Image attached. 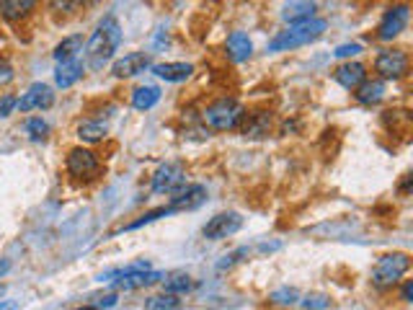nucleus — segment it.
<instances>
[{
    "label": "nucleus",
    "instance_id": "nucleus-1",
    "mask_svg": "<svg viewBox=\"0 0 413 310\" xmlns=\"http://www.w3.org/2000/svg\"><path fill=\"white\" fill-rule=\"evenodd\" d=\"M119 44H122V26H119V21L114 16H106L99 24V29L93 31V37L88 39V44H86V62H88V68L90 70L104 68L108 60L114 57Z\"/></svg>",
    "mask_w": 413,
    "mask_h": 310
},
{
    "label": "nucleus",
    "instance_id": "nucleus-2",
    "mask_svg": "<svg viewBox=\"0 0 413 310\" xmlns=\"http://www.w3.org/2000/svg\"><path fill=\"white\" fill-rule=\"evenodd\" d=\"M246 119V107L236 101V98H217L215 104L202 111V122L204 127L215 129V132H230V129H238L240 122Z\"/></svg>",
    "mask_w": 413,
    "mask_h": 310
},
{
    "label": "nucleus",
    "instance_id": "nucleus-3",
    "mask_svg": "<svg viewBox=\"0 0 413 310\" xmlns=\"http://www.w3.org/2000/svg\"><path fill=\"white\" fill-rule=\"evenodd\" d=\"M325 29H328V21L323 19H313V21H307V24H300V26H289L287 31L276 34V37L269 42V52H287V49H297V47H302V44H310V42H315Z\"/></svg>",
    "mask_w": 413,
    "mask_h": 310
},
{
    "label": "nucleus",
    "instance_id": "nucleus-4",
    "mask_svg": "<svg viewBox=\"0 0 413 310\" xmlns=\"http://www.w3.org/2000/svg\"><path fill=\"white\" fill-rule=\"evenodd\" d=\"M411 269V259H408V253H385L377 259L372 269V284L377 290H387V287H393L401 282L405 271Z\"/></svg>",
    "mask_w": 413,
    "mask_h": 310
},
{
    "label": "nucleus",
    "instance_id": "nucleus-5",
    "mask_svg": "<svg viewBox=\"0 0 413 310\" xmlns=\"http://www.w3.org/2000/svg\"><path fill=\"white\" fill-rule=\"evenodd\" d=\"M108 277H117V280H111V287L114 290H140V287H148L153 282H157L163 274L160 271H150V264L148 262H137L127 266V269H117V271H108Z\"/></svg>",
    "mask_w": 413,
    "mask_h": 310
},
{
    "label": "nucleus",
    "instance_id": "nucleus-6",
    "mask_svg": "<svg viewBox=\"0 0 413 310\" xmlns=\"http://www.w3.org/2000/svg\"><path fill=\"white\" fill-rule=\"evenodd\" d=\"M374 73L380 80H398L408 73V55L403 49H383L374 60Z\"/></svg>",
    "mask_w": 413,
    "mask_h": 310
},
{
    "label": "nucleus",
    "instance_id": "nucleus-7",
    "mask_svg": "<svg viewBox=\"0 0 413 310\" xmlns=\"http://www.w3.org/2000/svg\"><path fill=\"white\" fill-rule=\"evenodd\" d=\"M65 168H68V174L73 176V179H93V176L101 171V161L93 150L73 147V150L68 153Z\"/></svg>",
    "mask_w": 413,
    "mask_h": 310
},
{
    "label": "nucleus",
    "instance_id": "nucleus-8",
    "mask_svg": "<svg viewBox=\"0 0 413 310\" xmlns=\"http://www.w3.org/2000/svg\"><path fill=\"white\" fill-rule=\"evenodd\" d=\"M186 186V171L181 163L160 165L153 176V192L155 194H178Z\"/></svg>",
    "mask_w": 413,
    "mask_h": 310
},
{
    "label": "nucleus",
    "instance_id": "nucleus-9",
    "mask_svg": "<svg viewBox=\"0 0 413 310\" xmlns=\"http://www.w3.org/2000/svg\"><path fill=\"white\" fill-rule=\"evenodd\" d=\"M243 228V217L238 212H220L202 228V235L206 241H222L227 235H236Z\"/></svg>",
    "mask_w": 413,
    "mask_h": 310
},
{
    "label": "nucleus",
    "instance_id": "nucleus-10",
    "mask_svg": "<svg viewBox=\"0 0 413 310\" xmlns=\"http://www.w3.org/2000/svg\"><path fill=\"white\" fill-rule=\"evenodd\" d=\"M408 16H411V8H408V6H393V8H387L383 21H380V26H377V39H383V42L395 39L405 29Z\"/></svg>",
    "mask_w": 413,
    "mask_h": 310
},
{
    "label": "nucleus",
    "instance_id": "nucleus-11",
    "mask_svg": "<svg viewBox=\"0 0 413 310\" xmlns=\"http://www.w3.org/2000/svg\"><path fill=\"white\" fill-rule=\"evenodd\" d=\"M55 104V93H52L50 86L44 83H34L29 86V91L19 98V109L26 114V111H34V109H50Z\"/></svg>",
    "mask_w": 413,
    "mask_h": 310
},
{
    "label": "nucleus",
    "instance_id": "nucleus-12",
    "mask_svg": "<svg viewBox=\"0 0 413 310\" xmlns=\"http://www.w3.org/2000/svg\"><path fill=\"white\" fill-rule=\"evenodd\" d=\"M206 202V189L202 184H191V186H184L178 194H173V199H171V210L173 212H184V210H197L199 204Z\"/></svg>",
    "mask_w": 413,
    "mask_h": 310
},
{
    "label": "nucleus",
    "instance_id": "nucleus-13",
    "mask_svg": "<svg viewBox=\"0 0 413 310\" xmlns=\"http://www.w3.org/2000/svg\"><path fill=\"white\" fill-rule=\"evenodd\" d=\"M150 68V57L145 52H132V55H124L122 60L114 62V78H132V75H140V73H145Z\"/></svg>",
    "mask_w": 413,
    "mask_h": 310
},
{
    "label": "nucleus",
    "instance_id": "nucleus-14",
    "mask_svg": "<svg viewBox=\"0 0 413 310\" xmlns=\"http://www.w3.org/2000/svg\"><path fill=\"white\" fill-rule=\"evenodd\" d=\"M334 78L338 86H344L346 91H356L367 80V68L362 62H344L334 70Z\"/></svg>",
    "mask_w": 413,
    "mask_h": 310
},
{
    "label": "nucleus",
    "instance_id": "nucleus-15",
    "mask_svg": "<svg viewBox=\"0 0 413 310\" xmlns=\"http://www.w3.org/2000/svg\"><path fill=\"white\" fill-rule=\"evenodd\" d=\"M225 52L233 62H246V60L253 55V42H251L248 34H243V31H233L225 42Z\"/></svg>",
    "mask_w": 413,
    "mask_h": 310
},
{
    "label": "nucleus",
    "instance_id": "nucleus-16",
    "mask_svg": "<svg viewBox=\"0 0 413 310\" xmlns=\"http://www.w3.org/2000/svg\"><path fill=\"white\" fill-rule=\"evenodd\" d=\"M153 73L168 80V83H181V80L191 78L194 65H189V62H160V65H153Z\"/></svg>",
    "mask_w": 413,
    "mask_h": 310
},
{
    "label": "nucleus",
    "instance_id": "nucleus-17",
    "mask_svg": "<svg viewBox=\"0 0 413 310\" xmlns=\"http://www.w3.org/2000/svg\"><path fill=\"white\" fill-rule=\"evenodd\" d=\"M383 96H385V83L380 80V78L364 80L354 93V98L359 101V104H364V107H372V104H377V101H383Z\"/></svg>",
    "mask_w": 413,
    "mask_h": 310
},
{
    "label": "nucleus",
    "instance_id": "nucleus-18",
    "mask_svg": "<svg viewBox=\"0 0 413 310\" xmlns=\"http://www.w3.org/2000/svg\"><path fill=\"white\" fill-rule=\"evenodd\" d=\"M80 78H83V62L78 60H70V62H59L57 73H55V83L59 88H70L75 86Z\"/></svg>",
    "mask_w": 413,
    "mask_h": 310
},
{
    "label": "nucleus",
    "instance_id": "nucleus-19",
    "mask_svg": "<svg viewBox=\"0 0 413 310\" xmlns=\"http://www.w3.org/2000/svg\"><path fill=\"white\" fill-rule=\"evenodd\" d=\"M34 6H37L34 0H3L0 3V16L6 21H21L34 10Z\"/></svg>",
    "mask_w": 413,
    "mask_h": 310
},
{
    "label": "nucleus",
    "instance_id": "nucleus-20",
    "mask_svg": "<svg viewBox=\"0 0 413 310\" xmlns=\"http://www.w3.org/2000/svg\"><path fill=\"white\" fill-rule=\"evenodd\" d=\"M271 129V114L269 111H256V114H248L246 125H243V135L246 137H264Z\"/></svg>",
    "mask_w": 413,
    "mask_h": 310
},
{
    "label": "nucleus",
    "instance_id": "nucleus-21",
    "mask_svg": "<svg viewBox=\"0 0 413 310\" xmlns=\"http://www.w3.org/2000/svg\"><path fill=\"white\" fill-rule=\"evenodd\" d=\"M315 3H289L285 8V21H289L292 26H300V24H307V21L315 19Z\"/></svg>",
    "mask_w": 413,
    "mask_h": 310
},
{
    "label": "nucleus",
    "instance_id": "nucleus-22",
    "mask_svg": "<svg viewBox=\"0 0 413 310\" xmlns=\"http://www.w3.org/2000/svg\"><path fill=\"white\" fill-rule=\"evenodd\" d=\"M160 101V88L157 86H140L132 91V107L140 111H148Z\"/></svg>",
    "mask_w": 413,
    "mask_h": 310
},
{
    "label": "nucleus",
    "instance_id": "nucleus-23",
    "mask_svg": "<svg viewBox=\"0 0 413 310\" xmlns=\"http://www.w3.org/2000/svg\"><path fill=\"white\" fill-rule=\"evenodd\" d=\"M78 52H83V37L73 34V37L62 39L57 47H55V60L57 62H70V60H75Z\"/></svg>",
    "mask_w": 413,
    "mask_h": 310
},
{
    "label": "nucleus",
    "instance_id": "nucleus-24",
    "mask_svg": "<svg viewBox=\"0 0 413 310\" xmlns=\"http://www.w3.org/2000/svg\"><path fill=\"white\" fill-rule=\"evenodd\" d=\"M106 132L108 129L104 122H80L78 125V137L83 143H101Z\"/></svg>",
    "mask_w": 413,
    "mask_h": 310
},
{
    "label": "nucleus",
    "instance_id": "nucleus-25",
    "mask_svg": "<svg viewBox=\"0 0 413 310\" xmlns=\"http://www.w3.org/2000/svg\"><path fill=\"white\" fill-rule=\"evenodd\" d=\"M194 287V282L189 280L186 274H176V277H171V280L163 282V290H166V295H181V292H189Z\"/></svg>",
    "mask_w": 413,
    "mask_h": 310
},
{
    "label": "nucleus",
    "instance_id": "nucleus-26",
    "mask_svg": "<svg viewBox=\"0 0 413 310\" xmlns=\"http://www.w3.org/2000/svg\"><path fill=\"white\" fill-rule=\"evenodd\" d=\"M181 308V300L176 295H155V298H148L145 302V310H176Z\"/></svg>",
    "mask_w": 413,
    "mask_h": 310
},
{
    "label": "nucleus",
    "instance_id": "nucleus-27",
    "mask_svg": "<svg viewBox=\"0 0 413 310\" xmlns=\"http://www.w3.org/2000/svg\"><path fill=\"white\" fill-rule=\"evenodd\" d=\"M166 215H173V210L171 207H157V210H153V212H145V215H140L135 223H129V225H124V230H137V228H142V225H148V223H155L157 217H166Z\"/></svg>",
    "mask_w": 413,
    "mask_h": 310
},
{
    "label": "nucleus",
    "instance_id": "nucleus-28",
    "mask_svg": "<svg viewBox=\"0 0 413 310\" xmlns=\"http://www.w3.org/2000/svg\"><path fill=\"white\" fill-rule=\"evenodd\" d=\"M26 132L31 135V140H44L47 132H50V125L44 119H39V116H34V119L26 122Z\"/></svg>",
    "mask_w": 413,
    "mask_h": 310
},
{
    "label": "nucleus",
    "instance_id": "nucleus-29",
    "mask_svg": "<svg viewBox=\"0 0 413 310\" xmlns=\"http://www.w3.org/2000/svg\"><path fill=\"white\" fill-rule=\"evenodd\" d=\"M302 305H305L307 310H325V308H331V298L328 295H305L302 298Z\"/></svg>",
    "mask_w": 413,
    "mask_h": 310
},
{
    "label": "nucleus",
    "instance_id": "nucleus-30",
    "mask_svg": "<svg viewBox=\"0 0 413 310\" xmlns=\"http://www.w3.org/2000/svg\"><path fill=\"white\" fill-rule=\"evenodd\" d=\"M297 290H292V287H285V290H276L274 295H271V300L274 302H282V305H292V302H297Z\"/></svg>",
    "mask_w": 413,
    "mask_h": 310
},
{
    "label": "nucleus",
    "instance_id": "nucleus-31",
    "mask_svg": "<svg viewBox=\"0 0 413 310\" xmlns=\"http://www.w3.org/2000/svg\"><path fill=\"white\" fill-rule=\"evenodd\" d=\"M16 107H19V98L13 96V93H3V96H0V119L10 116V111Z\"/></svg>",
    "mask_w": 413,
    "mask_h": 310
},
{
    "label": "nucleus",
    "instance_id": "nucleus-32",
    "mask_svg": "<svg viewBox=\"0 0 413 310\" xmlns=\"http://www.w3.org/2000/svg\"><path fill=\"white\" fill-rule=\"evenodd\" d=\"M362 52V44H341V47H336V57H354V55H359Z\"/></svg>",
    "mask_w": 413,
    "mask_h": 310
},
{
    "label": "nucleus",
    "instance_id": "nucleus-33",
    "mask_svg": "<svg viewBox=\"0 0 413 310\" xmlns=\"http://www.w3.org/2000/svg\"><path fill=\"white\" fill-rule=\"evenodd\" d=\"M13 80V68H10L6 60H0V86H6Z\"/></svg>",
    "mask_w": 413,
    "mask_h": 310
},
{
    "label": "nucleus",
    "instance_id": "nucleus-34",
    "mask_svg": "<svg viewBox=\"0 0 413 310\" xmlns=\"http://www.w3.org/2000/svg\"><path fill=\"white\" fill-rule=\"evenodd\" d=\"M117 305V295H106V298H96V305L93 308H114Z\"/></svg>",
    "mask_w": 413,
    "mask_h": 310
},
{
    "label": "nucleus",
    "instance_id": "nucleus-35",
    "mask_svg": "<svg viewBox=\"0 0 413 310\" xmlns=\"http://www.w3.org/2000/svg\"><path fill=\"white\" fill-rule=\"evenodd\" d=\"M411 298H413V284H411V282H405V284H403V300L408 302Z\"/></svg>",
    "mask_w": 413,
    "mask_h": 310
},
{
    "label": "nucleus",
    "instance_id": "nucleus-36",
    "mask_svg": "<svg viewBox=\"0 0 413 310\" xmlns=\"http://www.w3.org/2000/svg\"><path fill=\"white\" fill-rule=\"evenodd\" d=\"M8 271H10V262L8 259H0V280H3Z\"/></svg>",
    "mask_w": 413,
    "mask_h": 310
},
{
    "label": "nucleus",
    "instance_id": "nucleus-37",
    "mask_svg": "<svg viewBox=\"0 0 413 310\" xmlns=\"http://www.w3.org/2000/svg\"><path fill=\"white\" fill-rule=\"evenodd\" d=\"M411 192V176H405V181L401 184V194H408Z\"/></svg>",
    "mask_w": 413,
    "mask_h": 310
},
{
    "label": "nucleus",
    "instance_id": "nucleus-38",
    "mask_svg": "<svg viewBox=\"0 0 413 310\" xmlns=\"http://www.w3.org/2000/svg\"><path fill=\"white\" fill-rule=\"evenodd\" d=\"M19 308V302H13V300H8V302H0V310H16Z\"/></svg>",
    "mask_w": 413,
    "mask_h": 310
},
{
    "label": "nucleus",
    "instance_id": "nucleus-39",
    "mask_svg": "<svg viewBox=\"0 0 413 310\" xmlns=\"http://www.w3.org/2000/svg\"><path fill=\"white\" fill-rule=\"evenodd\" d=\"M75 310H96L93 305H88V308H75Z\"/></svg>",
    "mask_w": 413,
    "mask_h": 310
},
{
    "label": "nucleus",
    "instance_id": "nucleus-40",
    "mask_svg": "<svg viewBox=\"0 0 413 310\" xmlns=\"http://www.w3.org/2000/svg\"><path fill=\"white\" fill-rule=\"evenodd\" d=\"M0 295H3V290H0Z\"/></svg>",
    "mask_w": 413,
    "mask_h": 310
}]
</instances>
